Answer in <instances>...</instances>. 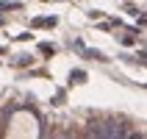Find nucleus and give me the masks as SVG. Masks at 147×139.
I'll return each instance as SVG.
<instances>
[]
</instances>
